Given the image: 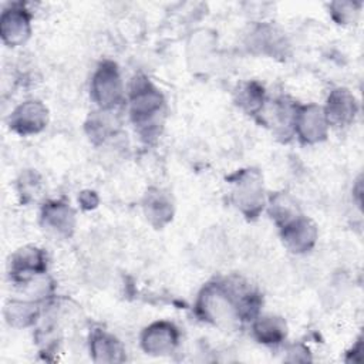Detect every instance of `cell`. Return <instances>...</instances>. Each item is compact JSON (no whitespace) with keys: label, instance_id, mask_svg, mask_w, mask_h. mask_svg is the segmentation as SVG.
I'll list each match as a JSON object with an SVG mask.
<instances>
[{"label":"cell","instance_id":"obj_7","mask_svg":"<svg viewBox=\"0 0 364 364\" xmlns=\"http://www.w3.org/2000/svg\"><path fill=\"white\" fill-rule=\"evenodd\" d=\"M283 237L290 249L294 252L307 250L316 239V229L307 219H293L284 225Z\"/></svg>","mask_w":364,"mask_h":364},{"label":"cell","instance_id":"obj_11","mask_svg":"<svg viewBox=\"0 0 364 364\" xmlns=\"http://www.w3.org/2000/svg\"><path fill=\"white\" fill-rule=\"evenodd\" d=\"M259 181H255L252 176L247 175L243 181H240L239 188L236 191L237 196V203L242 208H247L252 210L259 209L262 203V196H260V188L257 186Z\"/></svg>","mask_w":364,"mask_h":364},{"label":"cell","instance_id":"obj_14","mask_svg":"<svg viewBox=\"0 0 364 364\" xmlns=\"http://www.w3.org/2000/svg\"><path fill=\"white\" fill-rule=\"evenodd\" d=\"M34 314L36 311L27 303H21V301L11 303L7 307V320L16 326H26L27 323H30Z\"/></svg>","mask_w":364,"mask_h":364},{"label":"cell","instance_id":"obj_9","mask_svg":"<svg viewBox=\"0 0 364 364\" xmlns=\"http://www.w3.org/2000/svg\"><path fill=\"white\" fill-rule=\"evenodd\" d=\"M159 107L161 95L155 90H151L146 85L136 88L132 98V114L138 119L154 115L159 109Z\"/></svg>","mask_w":364,"mask_h":364},{"label":"cell","instance_id":"obj_4","mask_svg":"<svg viewBox=\"0 0 364 364\" xmlns=\"http://www.w3.org/2000/svg\"><path fill=\"white\" fill-rule=\"evenodd\" d=\"M178 334L173 326L168 323H156L148 327L142 337V346L151 354H168L176 346Z\"/></svg>","mask_w":364,"mask_h":364},{"label":"cell","instance_id":"obj_3","mask_svg":"<svg viewBox=\"0 0 364 364\" xmlns=\"http://www.w3.org/2000/svg\"><path fill=\"white\" fill-rule=\"evenodd\" d=\"M47 122V111L37 101H28L20 105L11 117V127L20 134H31L40 131Z\"/></svg>","mask_w":364,"mask_h":364},{"label":"cell","instance_id":"obj_8","mask_svg":"<svg viewBox=\"0 0 364 364\" xmlns=\"http://www.w3.org/2000/svg\"><path fill=\"white\" fill-rule=\"evenodd\" d=\"M354 117V98L344 90H337L328 98V121L347 122Z\"/></svg>","mask_w":364,"mask_h":364},{"label":"cell","instance_id":"obj_10","mask_svg":"<svg viewBox=\"0 0 364 364\" xmlns=\"http://www.w3.org/2000/svg\"><path fill=\"white\" fill-rule=\"evenodd\" d=\"M91 348H92L95 361H119L121 360L119 355L122 353V348L119 343L108 334L100 333L94 336Z\"/></svg>","mask_w":364,"mask_h":364},{"label":"cell","instance_id":"obj_13","mask_svg":"<svg viewBox=\"0 0 364 364\" xmlns=\"http://www.w3.org/2000/svg\"><path fill=\"white\" fill-rule=\"evenodd\" d=\"M44 218L58 232H68L73 228V212L61 203L48 205L44 209Z\"/></svg>","mask_w":364,"mask_h":364},{"label":"cell","instance_id":"obj_6","mask_svg":"<svg viewBox=\"0 0 364 364\" xmlns=\"http://www.w3.org/2000/svg\"><path fill=\"white\" fill-rule=\"evenodd\" d=\"M0 31L3 40L7 44L17 46L23 43L30 33V23L27 14L23 10L17 9L4 11L0 21Z\"/></svg>","mask_w":364,"mask_h":364},{"label":"cell","instance_id":"obj_2","mask_svg":"<svg viewBox=\"0 0 364 364\" xmlns=\"http://www.w3.org/2000/svg\"><path fill=\"white\" fill-rule=\"evenodd\" d=\"M121 78L114 64H104L94 77L92 92L101 107H112L121 98Z\"/></svg>","mask_w":364,"mask_h":364},{"label":"cell","instance_id":"obj_1","mask_svg":"<svg viewBox=\"0 0 364 364\" xmlns=\"http://www.w3.org/2000/svg\"><path fill=\"white\" fill-rule=\"evenodd\" d=\"M199 309L208 320H212L218 326L230 327L239 318L237 304L233 303L225 289L218 286H209L203 290Z\"/></svg>","mask_w":364,"mask_h":364},{"label":"cell","instance_id":"obj_5","mask_svg":"<svg viewBox=\"0 0 364 364\" xmlns=\"http://www.w3.org/2000/svg\"><path fill=\"white\" fill-rule=\"evenodd\" d=\"M296 125L300 136L307 142L318 141L326 135V115L316 105L303 108L296 118Z\"/></svg>","mask_w":364,"mask_h":364},{"label":"cell","instance_id":"obj_12","mask_svg":"<svg viewBox=\"0 0 364 364\" xmlns=\"http://www.w3.org/2000/svg\"><path fill=\"white\" fill-rule=\"evenodd\" d=\"M255 331L263 343H277L283 338L286 327L280 318L276 317H262L255 324Z\"/></svg>","mask_w":364,"mask_h":364}]
</instances>
